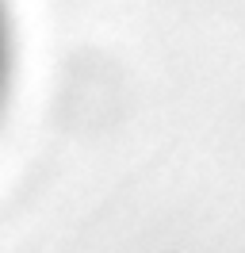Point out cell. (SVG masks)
Masks as SVG:
<instances>
[{
    "label": "cell",
    "instance_id": "1",
    "mask_svg": "<svg viewBox=\"0 0 245 253\" xmlns=\"http://www.w3.org/2000/svg\"><path fill=\"white\" fill-rule=\"evenodd\" d=\"M0 77H4V23H0Z\"/></svg>",
    "mask_w": 245,
    "mask_h": 253
}]
</instances>
